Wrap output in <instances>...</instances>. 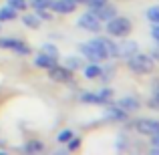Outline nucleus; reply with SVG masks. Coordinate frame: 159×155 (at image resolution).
I'll use <instances>...</instances> for the list:
<instances>
[{"label":"nucleus","mask_w":159,"mask_h":155,"mask_svg":"<svg viewBox=\"0 0 159 155\" xmlns=\"http://www.w3.org/2000/svg\"><path fill=\"white\" fill-rule=\"evenodd\" d=\"M81 54L89 62H103L109 61V51H107V36H97L89 43L81 44Z\"/></svg>","instance_id":"1"},{"label":"nucleus","mask_w":159,"mask_h":155,"mask_svg":"<svg viewBox=\"0 0 159 155\" xmlns=\"http://www.w3.org/2000/svg\"><path fill=\"white\" fill-rule=\"evenodd\" d=\"M153 57L151 54H143V52H135L127 58V66L131 73L135 75H149L153 71Z\"/></svg>","instance_id":"2"},{"label":"nucleus","mask_w":159,"mask_h":155,"mask_svg":"<svg viewBox=\"0 0 159 155\" xmlns=\"http://www.w3.org/2000/svg\"><path fill=\"white\" fill-rule=\"evenodd\" d=\"M107 34L109 36H119V39H123V36H127L129 32L133 30L131 26V20L125 18V16H113L111 20H107Z\"/></svg>","instance_id":"3"},{"label":"nucleus","mask_w":159,"mask_h":155,"mask_svg":"<svg viewBox=\"0 0 159 155\" xmlns=\"http://www.w3.org/2000/svg\"><path fill=\"white\" fill-rule=\"evenodd\" d=\"M79 99H81L83 103H91V105H107L113 99V91L111 89H101L99 93L85 91V93H81V97H79Z\"/></svg>","instance_id":"4"},{"label":"nucleus","mask_w":159,"mask_h":155,"mask_svg":"<svg viewBox=\"0 0 159 155\" xmlns=\"http://www.w3.org/2000/svg\"><path fill=\"white\" fill-rule=\"evenodd\" d=\"M79 28H83V30H89V32H101V20L97 18V16L93 14V12H85V14L79 18Z\"/></svg>","instance_id":"5"},{"label":"nucleus","mask_w":159,"mask_h":155,"mask_svg":"<svg viewBox=\"0 0 159 155\" xmlns=\"http://www.w3.org/2000/svg\"><path fill=\"white\" fill-rule=\"evenodd\" d=\"M135 129L141 133V135H155L159 133V121L157 119H149V117H143V119L135 121Z\"/></svg>","instance_id":"6"},{"label":"nucleus","mask_w":159,"mask_h":155,"mask_svg":"<svg viewBox=\"0 0 159 155\" xmlns=\"http://www.w3.org/2000/svg\"><path fill=\"white\" fill-rule=\"evenodd\" d=\"M0 48H8V51H14L18 54H30V48L20 39H6V36H2L0 39Z\"/></svg>","instance_id":"7"},{"label":"nucleus","mask_w":159,"mask_h":155,"mask_svg":"<svg viewBox=\"0 0 159 155\" xmlns=\"http://www.w3.org/2000/svg\"><path fill=\"white\" fill-rule=\"evenodd\" d=\"M48 75H51L52 81H58V83H70V81H73V71L66 69V66L54 65V66L48 69Z\"/></svg>","instance_id":"8"},{"label":"nucleus","mask_w":159,"mask_h":155,"mask_svg":"<svg viewBox=\"0 0 159 155\" xmlns=\"http://www.w3.org/2000/svg\"><path fill=\"white\" fill-rule=\"evenodd\" d=\"M51 8L58 14H70L77 10V0H52Z\"/></svg>","instance_id":"9"},{"label":"nucleus","mask_w":159,"mask_h":155,"mask_svg":"<svg viewBox=\"0 0 159 155\" xmlns=\"http://www.w3.org/2000/svg\"><path fill=\"white\" fill-rule=\"evenodd\" d=\"M105 117L111 121H127L129 119V113L125 109H121L119 105H109L107 103V109H105Z\"/></svg>","instance_id":"10"},{"label":"nucleus","mask_w":159,"mask_h":155,"mask_svg":"<svg viewBox=\"0 0 159 155\" xmlns=\"http://www.w3.org/2000/svg\"><path fill=\"white\" fill-rule=\"evenodd\" d=\"M91 12H93L101 22H107V20H111L113 16H117V8L111 6V4H103V6H99V8H93Z\"/></svg>","instance_id":"11"},{"label":"nucleus","mask_w":159,"mask_h":155,"mask_svg":"<svg viewBox=\"0 0 159 155\" xmlns=\"http://www.w3.org/2000/svg\"><path fill=\"white\" fill-rule=\"evenodd\" d=\"M117 105H119L121 109H125L127 113H133V111H137V109L141 107L139 99H137V97H131V95H127V97L119 99V101H117Z\"/></svg>","instance_id":"12"},{"label":"nucleus","mask_w":159,"mask_h":155,"mask_svg":"<svg viewBox=\"0 0 159 155\" xmlns=\"http://www.w3.org/2000/svg\"><path fill=\"white\" fill-rule=\"evenodd\" d=\"M117 48H119V57L129 58L131 54L137 52V44L133 40H123V43H117Z\"/></svg>","instance_id":"13"},{"label":"nucleus","mask_w":159,"mask_h":155,"mask_svg":"<svg viewBox=\"0 0 159 155\" xmlns=\"http://www.w3.org/2000/svg\"><path fill=\"white\" fill-rule=\"evenodd\" d=\"M34 65L36 66H40V69H51V66L57 65V58L51 57V54H47V52H40V54H36L34 57Z\"/></svg>","instance_id":"14"},{"label":"nucleus","mask_w":159,"mask_h":155,"mask_svg":"<svg viewBox=\"0 0 159 155\" xmlns=\"http://www.w3.org/2000/svg\"><path fill=\"white\" fill-rule=\"evenodd\" d=\"M16 16H18V10H14L12 6H2L0 8V20H14Z\"/></svg>","instance_id":"15"},{"label":"nucleus","mask_w":159,"mask_h":155,"mask_svg":"<svg viewBox=\"0 0 159 155\" xmlns=\"http://www.w3.org/2000/svg\"><path fill=\"white\" fill-rule=\"evenodd\" d=\"M101 66H99V62H91L89 66H85V77L87 79H99V75H101Z\"/></svg>","instance_id":"16"},{"label":"nucleus","mask_w":159,"mask_h":155,"mask_svg":"<svg viewBox=\"0 0 159 155\" xmlns=\"http://www.w3.org/2000/svg\"><path fill=\"white\" fill-rule=\"evenodd\" d=\"M22 149L26 153H40V151H44V143H40V141H28Z\"/></svg>","instance_id":"17"},{"label":"nucleus","mask_w":159,"mask_h":155,"mask_svg":"<svg viewBox=\"0 0 159 155\" xmlns=\"http://www.w3.org/2000/svg\"><path fill=\"white\" fill-rule=\"evenodd\" d=\"M22 22L26 24L28 28H39V26H40V18H39L36 14H26V16L22 18Z\"/></svg>","instance_id":"18"},{"label":"nucleus","mask_w":159,"mask_h":155,"mask_svg":"<svg viewBox=\"0 0 159 155\" xmlns=\"http://www.w3.org/2000/svg\"><path fill=\"white\" fill-rule=\"evenodd\" d=\"M145 16L149 18V22H159V6H151V8H147V12H145Z\"/></svg>","instance_id":"19"},{"label":"nucleus","mask_w":159,"mask_h":155,"mask_svg":"<svg viewBox=\"0 0 159 155\" xmlns=\"http://www.w3.org/2000/svg\"><path fill=\"white\" fill-rule=\"evenodd\" d=\"M77 4H85V6H89V10H93V8L107 4V0H77Z\"/></svg>","instance_id":"20"},{"label":"nucleus","mask_w":159,"mask_h":155,"mask_svg":"<svg viewBox=\"0 0 159 155\" xmlns=\"http://www.w3.org/2000/svg\"><path fill=\"white\" fill-rule=\"evenodd\" d=\"M81 58L79 57H66V69H70V71H77V69H81Z\"/></svg>","instance_id":"21"},{"label":"nucleus","mask_w":159,"mask_h":155,"mask_svg":"<svg viewBox=\"0 0 159 155\" xmlns=\"http://www.w3.org/2000/svg\"><path fill=\"white\" fill-rule=\"evenodd\" d=\"M113 73H115V66L109 65L105 71H101V75H99V77H101V81H103V83H109V81L113 79Z\"/></svg>","instance_id":"22"},{"label":"nucleus","mask_w":159,"mask_h":155,"mask_svg":"<svg viewBox=\"0 0 159 155\" xmlns=\"http://www.w3.org/2000/svg\"><path fill=\"white\" fill-rule=\"evenodd\" d=\"M73 135H75V133L70 131V129H65V131H61V133L57 135V143H69V139H70Z\"/></svg>","instance_id":"23"},{"label":"nucleus","mask_w":159,"mask_h":155,"mask_svg":"<svg viewBox=\"0 0 159 155\" xmlns=\"http://www.w3.org/2000/svg\"><path fill=\"white\" fill-rule=\"evenodd\" d=\"M30 6L34 8V10H39V8H51L52 0H30Z\"/></svg>","instance_id":"24"},{"label":"nucleus","mask_w":159,"mask_h":155,"mask_svg":"<svg viewBox=\"0 0 159 155\" xmlns=\"http://www.w3.org/2000/svg\"><path fill=\"white\" fill-rule=\"evenodd\" d=\"M6 2H8V6H12L14 10H26V6H28L26 0H6Z\"/></svg>","instance_id":"25"},{"label":"nucleus","mask_w":159,"mask_h":155,"mask_svg":"<svg viewBox=\"0 0 159 155\" xmlns=\"http://www.w3.org/2000/svg\"><path fill=\"white\" fill-rule=\"evenodd\" d=\"M43 52H47V54H51V57H54V58H58V48L54 47V44H51V43H47V44H43Z\"/></svg>","instance_id":"26"},{"label":"nucleus","mask_w":159,"mask_h":155,"mask_svg":"<svg viewBox=\"0 0 159 155\" xmlns=\"http://www.w3.org/2000/svg\"><path fill=\"white\" fill-rule=\"evenodd\" d=\"M149 107H151V109H159V91H153L151 99H149Z\"/></svg>","instance_id":"27"},{"label":"nucleus","mask_w":159,"mask_h":155,"mask_svg":"<svg viewBox=\"0 0 159 155\" xmlns=\"http://www.w3.org/2000/svg\"><path fill=\"white\" fill-rule=\"evenodd\" d=\"M34 12H36V16H39V18H43V20H51L52 18V14H48L47 8H39V10H34Z\"/></svg>","instance_id":"28"},{"label":"nucleus","mask_w":159,"mask_h":155,"mask_svg":"<svg viewBox=\"0 0 159 155\" xmlns=\"http://www.w3.org/2000/svg\"><path fill=\"white\" fill-rule=\"evenodd\" d=\"M79 145H81V139L73 135V137L69 139V149H70V151H75V149H79Z\"/></svg>","instance_id":"29"},{"label":"nucleus","mask_w":159,"mask_h":155,"mask_svg":"<svg viewBox=\"0 0 159 155\" xmlns=\"http://www.w3.org/2000/svg\"><path fill=\"white\" fill-rule=\"evenodd\" d=\"M151 36H153V40L159 44V22H155V24L151 26Z\"/></svg>","instance_id":"30"},{"label":"nucleus","mask_w":159,"mask_h":155,"mask_svg":"<svg viewBox=\"0 0 159 155\" xmlns=\"http://www.w3.org/2000/svg\"><path fill=\"white\" fill-rule=\"evenodd\" d=\"M151 57H153V61H159V47H155L151 51Z\"/></svg>","instance_id":"31"},{"label":"nucleus","mask_w":159,"mask_h":155,"mask_svg":"<svg viewBox=\"0 0 159 155\" xmlns=\"http://www.w3.org/2000/svg\"><path fill=\"white\" fill-rule=\"evenodd\" d=\"M0 145H2V139H0Z\"/></svg>","instance_id":"32"}]
</instances>
